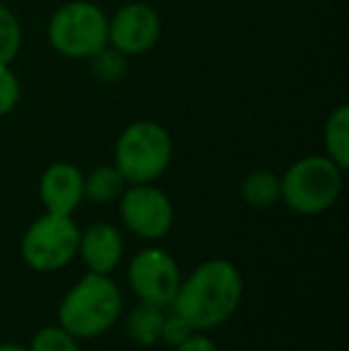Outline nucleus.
<instances>
[{"label":"nucleus","instance_id":"2","mask_svg":"<svg viewBox=\"0 0 349 351\" xmlns=\"http://www.w3.org/2000/svg\"><path fill=\"white\" fill-rule=\"evenodd\" d=\"M122 313L120 287L110 275H84L60 301L58 325L77 339H93L112 328Z\"/></svg>","mask_w":349,"mask_h":351},{"label":"nucleus","instance_id":"11","mask_svg":"<svg viewBox=\"0 0 349 351\" xmlns=\"http://www.w3.org/2000/svg\"><path fill=\"white\" fill-rule=\"evenodd\" d=\"M122 254H125V244H122V234L117 227L108 225V222H96L84 232H80L77 256H82L88 273L110 275L120 265Z\"/></svg>","mask_w":349,"mask_h":351},{"label":"nucleus","instance_id":"7","mask_svg":"<svg viewBox=\"0 0 349 351\" xmlns=\"http://www.w3.org/2000/svg\"><path fill=\"white\" fill-rule=\"evenodd\" d=\"M120 217L125 227L139 239H163L175 225V208L170 196L160 186L127 184L120 199Z\"/></svg>","mask_w":349,"mask_h":351},{"label":"nucleus","instance_id":"4","mask_svg":"<svg viewBox=\"0 0 349 351\" xmlns=\"http://www.w3.org/2000/svg\"><path fill=\"white\" fill-rule=\"evenodd\" d=\"M342 172L345 170L335 165L326 153L299 158L280 177V201H285V206L299 215H321L340 199L345 182Z\"/></svg>","mask_w":349,"mask_h":351},{"label":"nucleus","instance_id":"10","mask_svg":"<svg viewBox=\"0 0 349 351\" xmlns=\"http://www.w3.org/2000/svg\"><path fill=\"white\" fill-rule=\"evenodd\" d=\"M38 196L48 213L72 215L84 201V172L75 162H53L38 180Z\"/></svg>","mask_w":349,"mask_h":351},{"label":"nucleus","instance_id":"9","mask_svg":"<svg viewBox=\"0 0 349 351\" xmlns=\"http://www.w3.org/2000/svg\"><path fill=\"white\" fill-rule=\"evenodd\" d=\"M160 14L149 3H127L108 17V43L122 56H144L160 38Z\"/></svg>","mask_w":349,"mask_h":351},{"label":"nucleus","instance_id":"17","mask_svg":"<svg viewBox=\"0 0 349 351\" xmlns=\"http://www.w3.org/2000/svg\"><path fill=\"white\" fill-rule=\"evenodd\" d=\"M22 48V24L17 14L0 3V65H12Z\"/></svg>","mask_w":349,"mask_h":351},{"label":"nucleus","instance_id":"21","mask_svg":"<svg viewBox=\"0 0 349 351\" xmlns=\"http://www.w3.org/2000/svg\"><path fill=\"white\" fill-rule=\"evenodd\" d=\"M175 351H218V347H215V342L210 337H206V335H189V337L184 339L182 344H177V347H173Z\"/></svg>","mask_w":349,"mask_h":351},{"label":"nucleus","instance_id":"3","mask_svg":"<svg viewBox=\"0 0 349 351\" xmlns=\"http://www.w3.org/2000/svg\"><path fill=\"white\" fill-rule=\"evenodd\" d=\"M175 143L170 132L156 120H136L115 141V162L127 184H151L173 162Z\"/></svg>","mask_w":349,"mask_h":351},{"label":"nucleus","instance_id":"20","mask_svg":"<svg viewBox=\"0 0 349 351\" xmlns=\"http://www.w3.org/2000/svg\"><path fill=\"white\" fill-rule=\"evenodd\" d=\"M196 330L191 328L189 323H186L184 318H182L180 313H165L163 318V328H160V339H163L165 344H170V347H177V344L184 342L189 335H194Z\"/></svg>","mask_w":349,"mask_h":351},{"label":"nucleus","instance_id":"15","mask_svg":"<svg viewBox=\"0 0 349 351\" xmlns=\"http://www.w3.org/2000/svg\"><path fill=\"white\" fill-rule=\"evenodd\" d=\"M282 196V186H280V175L273 170H254L244 177L242 182V199L252 208H270L275 206Z\"/></svg>","mask_w":349,"mask_h":351},{"label":"nucleus","instance_id":"18","mask_svg":"<svg viewBox=\"0 0 349 351\" xmlns=\"http://www.w3.org/2000/svg\"><path fill=\"white\" fill-rule=\"evenodd\" d=\"M29 351H80V339L60 325H48L32 337Z\"/></svg>","mask_w":349,"mask_h":351},{"label":"nucleus","instance_id":"22","mask_svg":"<svg viewBox=\"0 0 349 351\" xmlns=\"http://www.w3.org/2000/svg\"><path fill=\"white\" fill-rule=\"evenodd\" d=\"M0 351H29V347H22V344H14V342H3L0 344Z\"/></svg>","mask_w":349,"mask_h":351},{"label":"nucleus","instance_id":"12","mask_svg":"<svg viewBox=\"0 0 349 351\" xmlns=\"http://www.w3.org/2000/svg\"><path fill=\"white\" fill-rule=\"evenodd\" d=\"M165 308L139 301L125 318V332L139 347H154L160 342V328H163Z\"/></svg>","mask_w":349,"mask_h":351},{"label":"nucleus","instance_id":"5","mask_svg":"<svg viewBox=\"0 0 349 351\" xmlns=\"http://www.w3.org/2000/svg\"><path fill=\"white\" fill-rule=\"evenodd\" d=\"M48 43L70 60H88L108 46V14L91 0H72L48 19Z\"/></svg>","mask_w":349,"mask_h":351},{"label":"nucleus","instance_id":"16","mask_svg":"<svg viewBox=\"0 0 349 351\" xmlns=\"http://www.w3.org/2000/svg\"><path fill=\"white\" fill-rule=\"evenodd\" d=\"M88 65H91V72L96 79H101L106 84H117L127 74V56H122L117 48H112L108 43V46H103L101 51H96L88 58Z\"/></svg>","mask_w":349,"mask_h":351},{"label":"nucleus","instance_id":"1","mask_svg":"<svg viewBox=\"0 0 349 351\" xmlns=\"http://www.w3.org/2000/svg\"><path fill=\"white\" fill-rule=\"evenodd\" d=\"M244 280L234 263L208 258L182 278L170 308L180 313L196 332L225 325L242 304Z\"/></svg>","mask_w":349,"mask_h":351},{"label":"nucleus","instance_id":"6","mask_svg":"<svg viewBox=\"0 0 349 351\" xmlns=\"http://www.w3.org/2000/svg\"><path fill=\"white\" fill-rule=\"evenodd\" d=\"M22 258L36 273H56L70 265L80 249V227L72 215L43 213L22 237Z\"/></svg>","mask_w":349,"mask_h":351},{"label":"nucleus","instance_id":"14","mask_svg":"<svg viewBox=\"0 0 349 351\" xmlns=\"http://www.w3.org/2000/svg\"><path fill=\"white\" fill-rule=\"evenodd\" d=\"M125 189H127V182L115 165L93 167L88 175H84V199L91 201V204L98 206L115 204Z\"/></svg>","mask_w":349,"mask_h":351},{"label":"nucleus","instance_id":"13","mask_svg":"<svg viewBox=\"0 0 349 351\" xmlns=\"http://www.w3.org/2000/svg\"><path fill=\"white\" fill-rule=\"evenodd\" d=\"M326 156L342 170L349 167V106H337L323 125Z\"/></svg>","mask_w":349,"mask_h":351},{"label":"nucleus","instance_id":"8","mask_svg":"<svg viewBox=\"0 0 349 351\" xmlns=\"http://www.w3.org/2000/svg\"><path fill=\"white\" fill-rule=\"evenodd\" d=\"M127 280H130L132 291L139 296V301L170 308L177 289H180L182 273L177 261L168 251L158 249V246H146L130 261Z\"/></svg>","mask_w":349,"mask_h":351},{"label":"nucleus","instance_id":"19","mask_svg":"<svg viewBox=\"0 0 349 351\" xmlns=\"http://www.w3.org/2000/svg\"><path fill=\"white\" fill-rule=\"evenodd\" d=\"M22 98V84L10 65H0V117L10 115L19 106Z\"/></svg>","mask_w":349,"mask_h":351}]
</instances>
